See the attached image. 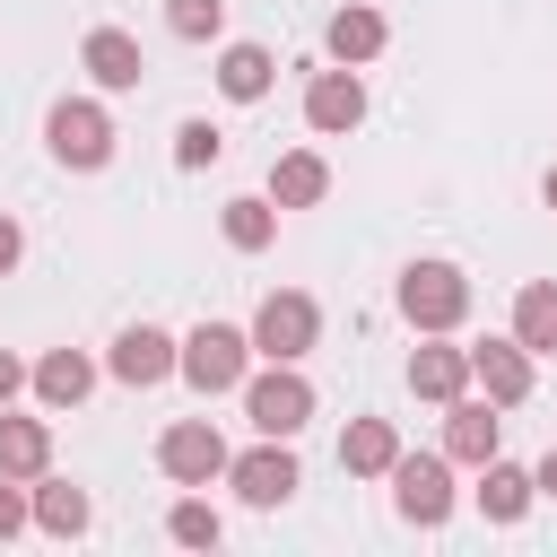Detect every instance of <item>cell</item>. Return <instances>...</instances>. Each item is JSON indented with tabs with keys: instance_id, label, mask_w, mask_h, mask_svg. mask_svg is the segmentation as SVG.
Returning a JSON list of instances; mask_svg holds the SVG:
<instances>
[{
	"instance_id": "cell-1",
	"label": "cell",
	"mask_w": 557,
	"mask_h": 557,
	"mask_svg": "<svg viewBox=\"0 0 557 557\" xmlns=\"http://www.w3.org/2000/svg\"><path fill=\"white\" fill-rule=\"evenodd\" d=\"M400 313H409V331H461L470 278H461L453 261H409V270H400Z\"/></svg>"
},
{
	"instance_id": "cell-2",
	"label": "cell",
	"mask_w": 557,
	"mask_h": 557,
	"mask_svg": "<svg viewBox=\"0 0 557 557\" xmlns=\"http://www.w3.org/2000/svg\"><path fill=\"white\" fill-rule=\"evenodd\" d=\"M174 374H183L191 392H235V383L252 374V339L226 331V322H200V331L174 348Z\"/></svg>"
},
{
	"instance_id": "cell-3",
	"label": "cell",
	"mask_w": 557,
	"mask_h": 557,
	"mask_svg": "<svg viewBox=\"0 0 557 557\" xmlns=\"http://www.w3.org/2000/svg\"><path fill=\"white\" fill-rule=\"evenodd\" d=\"M313 331H322V305L305 296V287H278V296H261V313H252V357H278V366H296L305 348H313Z\"/></svg>"
},
{
	"instance_id": "cell-4",
	"label": "cell",
	"mask_w": 557,
	"mask_h": 557,
	"mask_svg": "<svg viewBox=\"0 0 557 557\" xmlns=\"http://www.w3.org/2000/svg\"><path fill=\"white\" fill-rule=\"evenodd\" d=\"M44 139H52V157H61V165L96 174V165L113 157V113H104V104H87V96H61V104L44 113Z\"/></svg>"
},
{
	"instance_id": "cell-5",
	"label": "cell",
	"mask_w": 557,
	"mask_h": 557,
	"mask_svg": "<svg viewBox=\"0 0 557 557\" xmlns=\"http://www.w3.org/2000/svg\"><path fill=\"white\" fill-rule=\"evenodd\" d=\"M235 392H244V418H252L261 435H296V426L313 418V383H305L296 366H278V357H270V374H244Z\"/></svg>"
},
{
	"instance_id": "cell-6",
	"label": "cell",
	"mask_w": 557,
	"mask_h": 557,
	"mask_svg": "<svg viewBox=\"0 0 557 557\" xmlns=\"http://www.w3.org/2000/svg\"><path fill=\"white\" fill-rule=\"evenodd\" d=\"M383 479H392V505H400L418 531H435V522L453 513V453H400Z\"/></svg>"
},
{
	"instance_id": "cell-7",
	"label": "cell",
	"mask_w": 557,
	"mask_h": 557,
	"mask_svg": "<svg viewBox=\"0 0 557 557\" xmlns=\"http://www.w3.org/2000/svg\"><path fill=\"white\" fill-rule=\"evenodd\" d=\"M157 470H165L174 487H209V479H226V435H218L209 418H174V426L157 435Z\"/></svg>"
},
{
	"instance_id": "cell-8",
	"label": "cell",
	"mask_w": 557,
	"mask_h": 557,
	"mask_svg": "<svg viewBox=\"0 0 557 557\" xmlns=\"http://www.w3.org/2000/svg\"><path fill=\"white\" fill-rule=\"evenodd\" d=\"M226 479H235V496L244 505H287L296 496V453H287V435H261L252 453H226Z\"/></svg>"
},
{
	"instance_id": "cell-9",
	"label": "cell",
	"mask_w": 557,
	"mask_h": 557,
	"mask_svg": "<svg viewBox=\"0 0 557 557\" xmlns=\"http://www.w3.org/2000/svg\"><path fill=\"white\" fill-rule=\"evenodd\" d=\"M366 122V78L339 61V70H313L305 78V131H322V139H339V131H357Z\"/></svg>"
},
{
	"instance_id": "cell-10",
	"label": "cell",
	"mask_w": 557,
	"mask_h": 557,
	"mask_svg": "<svg viewBox=\"0 0 557 557\" xmlns=\"http://www.w3.org/2000/svg\"><path fill=\"white\" fill-rule=\"evenodd\" d=\"M174 348H183L174 331H157V322H131V331L113 339L104 374H113V383H131V392H148V383H165V374H174Z\"/></svg>"
},
{
	"instance_id": "cell-11",
	"label": "cell",
	"mask_w": 557,
	"mask_h": 557,
	"mask_svg": "<svg viewBox=\"0 0 557 557\" xmlns=\"http://www.w3.org/2000/svg\"><path fill=\"white\" fill-rule=\"evenodd\" d=\"M470 383L496 400V409H513V400H531V348L505 331V339H479L470 348Z\"/></svg>"
},
{
	"instance_id": "cell-12",
	"label": "cell",
	"mask_w": 557,
	"mask_h": 557,
	"mask_svg": "<svg viewBox=\"0 0 557 557\" xmlns=\"http://www.w3.org/2000/svg\"><path fill=\"white\" fill-rule=\"evenodd\" d=\"M409 392L418 400H461L470 392V348H453L444 331H426V348L409 357Z\"/></svg>"
},
{
	"instance_id": "cell-13",
	"label": "cell",
	"mask_w": 557,
	"mask_h": 557,
	"mask_svg": "<svg viewBox=\"0 0 557 557\" xmlns=\"http://www.w3.org/2000/svg\"><path fill=\"white\" fill-rule=\"evenodd\" d=\"M444 453H453V461H470V470H479V461H496V400H470V392H461V400H444Z\"/></svg>"
},
{
	"instance_id": "cell-14",
	"label": "cell",
	"mask_w": 557,
	"mask_h": 557,
	"mask_svg": "<svg viewBox=\"0 0 557 557\" xmlns=\"http://www.w3.org/2000/svg\"><path fill=\"white\" fill-rule=\"evenodd\" d=\"M78 61H87V78H96V87H113V96H122V87H139V70H148V61H139V44H131L122 26H87Z\"/></svg>"
},
{
	"instance_id": "cell-15",
	"label": "cell",
	"mask_w": 557,
	"mask_h": 557,
	"mask_svg": "<svg viewBox=\"0 0 557 557\" xmlns=\"http://www.w3.org/2000/svg\"><path fill=\"white\" fill-rule=\"evenodd\" d=\"M322 44H331V61H374L383 52V9H366V0H348V9H331V26H322Z\"/></svg>"
},
{
	"instance_id": "cell-16",
	"label": "cell",
	"mask_w": 557,
	"mask_h": 557,
	"mask_svg": "<svg viewBox=\"0 0 557 557\" xmlns=\"http://www.w3.org/2000/svg\"><path fill=\"white\" fill-rule=\"evenodd\" d=\"M26 383H35V400H44V409H78V400L96 392V366H87L78 348H52V357H44Z\"/></svg>"
},
{
	"instance_id": "cell-17",
	"label": "cell",
	"mask_w": 557,
	"mask_h": 557,
	"mask_svg": "<svg viewBox=\"0 0 557 557\" xmlns=\"http://www.w3.org/2000/svg\"><path fill=\"white\" fill-rule=\"evenodd\" d=\"M52 470V426L44 418H0V479H44Z\"/></svg>"
},
{
	"instance_id": "cell-18",
	"label": "cell",
	"mask_w": 557,
	"mask_h": 557,
	"mask_svg": "<svg viewBox=\"0 0 557 557\" xmlns=\"http://www.w3.org/2000/svg\"><path fill=\"white\" fill-rule=\"evenodd\" d=\"M270 78H278V61H270L261 44H226V52H218V96L261 104V96H270Z\"/></svg>"
},
{
	"instance_id": "cell-19",
	"label": "cell",
	"mask_w": 557,
	"mask_h": 557,
	"mask_svg": "<svg viewBox=\"0 0 557 557\" xmlns=\"http://www.w3.org/2000/svg\"><path fill=\"white\" fill-rule=\"evenodd\" d=\"M322 191H331V165H322L313 148H287V157L270 165V200H278V209H313Z\"/></svg>"
},
{
	"instance_id": "cell-20",
	"label": "cell",
	"mask_w": 557,
	"mask_h": 557,
	"mask_svg": "<svg viewBox=\"0 0 557 557\" xmlns=\"http://www.w3.org/2000/svg\"><path fill=\"white\" fill-rule=\"evenodd\" d=\"M339 461H348L357 479H383V470L400 461V435H392V418H348V435H339Z\"/></svg>"
},
{
	"instance_id": "cell-21",
	"label": "cell",
	"mask_w": 557,
	"mask_h": 557,
	"mask_svg": "<svg viewBox=\"0 0 557 557\" xmlns=\"http://www.w3.org/2000/svg\"><path fill=\"white\" fill-rule=\"evenodd\" d=\"M531 470H513V461H479V513L487 522H522L531 513Z\"/></svg>"
},
{
	"instance_id": "cell-22",
	"label": "cell",
	"mask_w": 557,
	"mask_h": 557,
	"mask_svg": "<svg viewBox=\"0 0 557 557\" xmlns=\"http://www.w3.org/2000/svg\"><path fill=\"white\" fill-rule=\"evenodd\" d=\"M513 339H522L531 357H557V278H531V287L513 296Z\"/></svg>"
},
{
	"instance_id": "cell-23",
	"label": "cell",
	"mask_w": 557,
	"mask_h": 557,
	"mask_svg": "<svg viewBox=\"0 0 557 557\" xmlns=\"http://www.w3.org/2000/svg\"><path fill=\"white\" fill-rule=\"evenodd\" d=\"M218 235H226L235 252H261V244L278 235V200H252V191L226 200V209H218Z\"/></svg>"
},
{
	"instance_id": "cell-24",
	"label": "cell",
	"mask_w": 557,
	"mask_h": 557,
	"mask_svg": "<svg viewBox=\"0 0 557 557\" xmlns=\"http://www.w3.org/2000/svg\"><path fill=\"white\" fill-rule=\"evenodd\" d=\"M26 513H35L52 540H78V531H87V496H78L70 479H44V487L26 496Z\"/></svg>"
},
{
	"instance_id": "cell-25",
	"label": "cell",
	"mask_w": 557,
	"mask_h": 557,
	"mask_svg": "<svg viewBox=\"0 0 557 557\" xmlns=\"http://www.w3.org/2000/svg\"><path fill=\"white\" fill-rule=\"evenodd\" d=\"M165 531H174L183 548H218V531H226V522H218V505H209V496H183V505L165 513Z\"/></svg>"
},
{
	"instance_id": "cell-26",
	"label": "cell",
	"mask_w": 557,
	"mask_h": 557,
	"mask_svg": "<svg viewBox=\"0 0 557 557\" xmlns=\"http://www.w3.org/2000/svg\"><path fill=\"white\" fill-rule=\"evenodd\" d=\"M165 26H174L183 44H209V35L226 26V0H165Z\"/></svg>"
},
{
	"instance_id": "cell-27",
	"label": "cell",
	"mask_w": 557,
	"mask_h": 557,
	"mask_svg": "<svg viewBox=\"0 0 557 557\" xmlns=\"http://www.w3.org/2000/svg\"><path fill=\"white\" fill-rule=\"evenodd\" d=\"M218 148H226V139H218L200 113H191V122H174V165H183V174H191V165H209Z\"/></svg>"
},
{
	"instance_id": "cell-28",
	"label": "cell",
	"mask_w": 557,
	"mask_h": 557,
	"mask_svg": "<svg viewBox=\"0 0 557 557\" xmlns=\"http://www.w3.org/2000/svg\"><path fill=\"white\" fill-rule=\"evenodd\" d=\"M26 522H35V513H26V487H9V479H0V540H17Z\"/></svg>"
},
{
	"instance_id": "cell-29",
	"label": "cell",
	"mask_w": 557,
	"mask_h": 557,
	"mask_svg": "<svg viewBox=\"0 0 557 557\" xmlns=\"http://www.w3.org/2000/svg\"><path fill=\"white\" fill-rule=\"evenodd\" d=\"M17 392H26V366H17V357H9V348H0V409H9V400H17Z\"/></svg>"
},
{
	"instance_id": "cell-30",
	"label": "cell",
	"mask_w": 557,
	"mask_h": 557,
	"mask_svg": "<svg viewBox=\"0 0 557 557\" xmlns=\"http://www.w3.org/2000/svg\"><path fill=\"white\" fill-rule=\"evenodd\" d=\"M17 252H26V235H17V218H0V278L17 270Z\"/></svg>"
},
{
	"instance_id": "cell-31",
	"label": "cell",
	"mask_w": 557,
	"mask_h": 557,
	"mask_svg": "<svg viewBox=\"0 0 557 557\" xmlns=\"http://www.w3.org/2000/svg\"><path fill=\"white\" fill-rule=\"evenodd\" d=\"M531 487H540V496H557V453H548V461L531 470Z\"/></svg>"
},
{
	"instance_id": "cell-32",
	"label": "cell",
	"mask_w": 557,
	"mask_h": 557,
	"mask_svg": "<svg viewBox=\"0 0 557 557\" xmlns=\"http://www.w3.org/2000/svg\"><path fill=\"white\" fill-rule=\"evenodd\" d=\"M540 191H548V209H557V165H548V183H540Z\"/></svg>"
}]
</instances>
